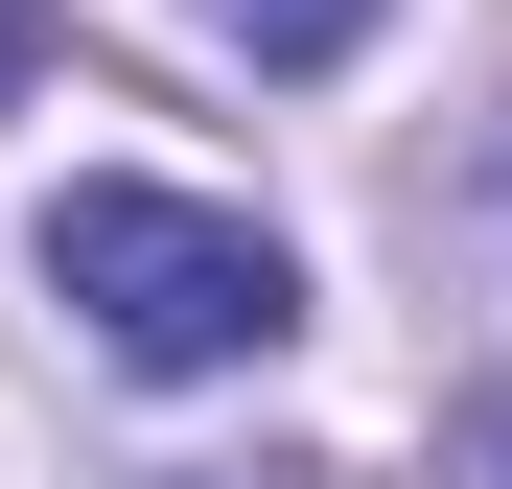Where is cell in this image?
<instances>
[{
    "label": "cell",
    "mask_w": 512,
    "mask_h": 489,
    "mask_svg": "<svg viewBox=\"0 0 512 489\" xmlns=\"http://www.w3.org/2000/svg\"><path fill=\"white\" fill-rule=\"evenodd\" d=\"M210 24H233V47H256V70H350V47H373V24H396V0H210Z\"/></svg>",
    "instance_id": "cell-3"
},
{
    "label": "cell",
    "mask_w": 512,
    "mask_h": 489,
    "mask_svg": "<svg viewBox=\"0 0 512 489\" xmlns=\"http://www.w3.org/2000/svg\"><path fill=\"white\" fill-rule=\"evenodd\" d=\"M443 326H466V420L512 443V117L466 140V187H443Z\"/></svg>",
    "instance_id": "cell-2"
},
{
    "label": "cell",
    "mask_w": 512,
    "mask_h": 489,
    "mask_svg": "<svg viewBox=\"0 0 512 489\" xmlns=\"http://www.w3.org/2000/svg\"><path fill=\"white\" fill-rule=\"evenodd\" d=\"M443 489H512V443H489V420H443Z\"/></svg>",
    "instance_id": "cell-4"
},
{
    "label": "cell",
    "mask_w": 512,
    "mask_h": 489,
    "mask_svg": "<svg viewBox=\"0 0 512 489\" xmlns=\"http://www.w3.org/2000/svg\"><path fill=\"white\" fill-rule=\"evenodd\" d=\"M24 257H47V303L94 326L117 373H256V350L303 326V257H280V233H256V210H210V187H140V163L47 187V233H24Z\"/></svg>",
    "instance_id": "cell-1"
}]
</instances>
